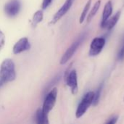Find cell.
I'll use <instances>...</instances> for the list:
<instances>
[{"label": "cell", "instance_id": "cell-15", "mask_svg": "<svg viewBox=\"0 0 124 124\" xmlns=\"http://www.w3.org/2000/svg\"><path fill=\"white\" fill-rule=\"evenodd\" d=\"M36 124H43V116L41 109H38L36 113Z\"/></svg>", "mask_w": 124, "mask_h": 124}, {"label": "cell", "instance_id": "cell-9", "mask_svg": "<svg viewBox=\"0 0 124 124\" xmlns=\"http://www.w3.org/2000/svg\"><path fill=\"white\" fill-rule=\"evenodd\" d=\"M67 85L70 87L71 92L73 94H76L78 92V80H77V73L75 70L70 72L66 78Z\"/></svg>", "mask_w": 124, "mask_h": 124}, {"label": "cell", "instance_id": "cell-10", "mask_svg": "<svg viewBox=\"0 0 124 124\" xmlns=\"http://www.w3.org/2000/svg\"><path fill=\"white\" fill-rule=\"evenodd\" d=\"M113 13V4L111 1H108L104 7L103 9V13H102V20H101V23H100V27L102 28H105L106 23L108 22V20H109L110 15Z\"/></svg>", "mask_w": 124, "mask_h": 124}, {"label": "cell", "instance_id": "cell-20", "mask_svg": "<svg viewBox=\"0 0 124 124\" xmlns=\"http://www.w3.org/2000/svg\"><path fill=\"white\" fill-rule=\"evenodd\" d=\"M118 121V116H113L112 118H110L105 124H116Z\"/></svg>", "mask_w": 124, "mask_h": 124}, {"label": "cell", "instance_id": "cell-12", "mask_svg": "<svg viewBox=\"0 0 124 124\" xmlns=\"http://www.w3.org/2000/svg\"><path fill=\"white\" fill-rule=\"evenodd\" d=\"M43 18H44L43 10H38V11H36L33 14V18H32V27L36 28L37 26V25L43 20Z\"/></svg>", "mask_w": 124, "mask_h": 124}, {"label": "cell", "instance_id": "cell-18", "mask_svg": "<svg viewBox=\"0 0 124 124\" xmlns=\"http://www.w3.org/2000/svg\"><path fill=\"white\" fill-rule=\"evenodd\" d=\"M4 44H5V36L4 33L1 31V30H0V51L4 47Z\"/></svg>", "mask_w": 124, "mask_h": 124}, {"label": "cell", "instance_id": "cell-11", "mask_svg": "<svg viewBox=\"0 0 124 124\" xmlns=\"http://www.w3.org/2000/svg\"><path fill=\"white\" fill-rule=\"evenodd\" d=\"M121 12H118L115 14V15L113 17H112L110 20H108L107 23H106V25H105V28H107L108 30L110 31L111 29H113L115 25L117 24L119 18H120V16H121Z\"/></svg>", "mask_w": 124, "mask_h": 124}, {"label": "cell", "instance_id": "cell-7", "mask_svg": "<svg viewBox=\"0 0 124 124\" xmlns=\"http://www.w3.org/2000/svg\"><path fill=\"white\" fill-rule=\"evenodd\" d=\"M74 1L75 0H66L65 1V3L63 4V5L60 7V9L54 14V15L53 16L52 20L50 23L51 24H54L59 20H60L68 12V10L70 9V7H72Z\"/></svg>", "mask_w": 124, "mask_h": 124}, {"label": "cell", "instance_id": "cell-2", "mask_svg": "<svg viewBox=\"0 0 124 124\" xmlns=\"http://www.w3.org/2000/svg\"><path fill=\"white\" fill-rule=\"evenodd\" d=\"M85 38H86V33H83L82 35H81L79 36V38L78 39H76L71 44V46L66 50L65 54L62 55V57L60 60V64L64 65L70 60V59L73 56V54H75V52H76V50L78 49V48L79 47V46L81 45L82 41L85 39Z\"/></svg>", "mask_w": 124, "mask_h": 124}, {"label": "cell", "instance_id": "cell-1", "mask_svg": "<svg viewBox=\"0 0 124 124\" xmlns=\"http://www.w3.org/2000/svg\"><path fill=\"white\" fill-rule=\"evenodd\" d=\"M16 78L15 63L11 59L4 60L0 66V88Z\"/></svg>", "mask_w": 124, "mask_h": 124}, {"label": "cell", "instance_id": "cell-3", "mask_svg": "<svg viewBox=\"0 0 124 124\" xmlns=\"http://www.w3.org/2000/svg\"><path fill=\"white\" fill-rule=\"evenodd\" d=\"M94 96V93L93 92H89L84 96L80 104L78 105V107L76 113V116L78 118H81L86 112L89 106L92 104Z\"/></svg>", "mask_w": 124, "mask_h": 124}, {"label": "cell", "instance_id": "cell-14", "mask_svg": "<svg viewBox=\"0 0 124 124\" xmlns=\"http://www.w3.org/2000/svg\"><path fill=\"white\" fill-rule=\"evenodd\" d=\"M91 4H92V0H88L87 3L86 4L85 7H84V9H83V11H82V12H81V17H80V20H79L80 23H82L84 21V20H85V18H86V15H87V13H88V12H89V10Z\"/></svg>", "mask_w": 124, "mask_h": 124}, {"label": "cell", "instance_id": "cell-19", "mask_svg": "<svg viewBox=\"0 0 124 124\" xmlns=\"http://www.w3.org/2000/svg\"><path fill=\"white\" fill-rule=\"evenodd\" d=\"M53 0H43L42 4H41V7L42 9H46L49 7V5L52 4Z\"/></svg>", "mask_w": 124, "mask_h": 124}, {"label": "cell", "instance_id": "cell-16", "mask_svg": "<svg viewBox=\"0 0 124 124\" xmlns=\"http://www.w3.org/2000/svg\"><path fill=\"white\" fill-rule=\"evenodd\" d=\"M101 91H102V86H100L97 91L96 92V93L94 94V100H93V102L92 104L94 105H97L99 102V100H100V94H101Z\"/></svg>", "mask_w": 124, "mask_h": 124}, {"label": "cell", "instance_id": "cell-6", "mask_svg": "<svg viewBox=\"0 0 124 124\" xmlns=\"http://www.w3.org/2000/svg\"><path fill=\"white\" fill-rule=\"evenodd\" d=\"M105 44V39L104 37H97L94 38L90 45L89 49V55L90 56H96L99 54L102 49L104 48Z\"/></svg>", "mask_w": 124, "mask_h": 124}, {"label": "cell", "instance_id": "cell-4", "mask_svg": "<svg viewBox=\"0 0 124 124\" xmlns=\"http://www.w3.org/2000/svg\"><path fill=\"white\" fill-rule=\"evenodd\" d=\"M57 97V88H54L48 93V94L45 97L43 107L41 109L43 113H44L46 116L49 115V112L52 110V108L55 105Z\"/></svg>", "mask_w": 124, "mask_h": 124}, {"label": "cell", "instance_id": "cell-5", "mask_svg": "<svg viewBox=\"0 0 124 124\" xmlns=\"http://www.w3.org/2000/svg\"><path fill=\"white\" fill-rule=\"evenodd\" d=\"M21 9V2L20 0H9L4 6V12L9 17L17 16Z\"/></svg>", "mask_w": 124, "mask_h": 124}, {"label": "cell", "instance_id": "cell-13", "mask_svg": "<svg viewBox=\"0 0 124 124\" xmlns=\"http://www.w3.org/2000/svg\"><path fill=\"white\" fill-rule=\"evenodd\" d=\"M100 5H101V1H100V0L97 1L96 3L94 4V5L93 6L92 9H91V11H90L89 15H88V17H87V22H88V23H89V22L92 20V18L94 17V15L97 14V11H98L99 9H100Z\"/></svg>", "mask_w": 124, "mask_h": 124}, {"label": "cell", "instance_id": "cell-8", "mask_svg": "<svg viewBox=\"0 0 124 124\" xmlns=\"http://www.w3.org/2000/svg\"><path fill=\"white\" fill-rule=\"evenodd\" d=\"M30 48H31V44L29 42L28 39L27 37H23L15 43V44L13 46L12 52L14 54H17L30 49Z\"/></svg>", "mask_w": 124, "mask_h": 124}, {"label": "cell", "instance_id": "cell-17", "mask_svg": "<svg viewBox=\"0 0 124 124\" xmlns=\"http://www.w3.org/2000/svg\"><path fill=\"white\" fill-rule=\"evenodd\" d=\"M118 59L120 60H122L124 59V39L123 40L121 46V48L118 51Z\"/></svg>", "mask_w": 124, "mask_h": 124}]
</instances>
